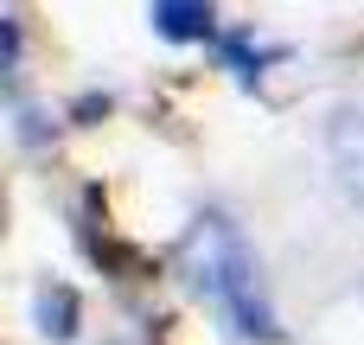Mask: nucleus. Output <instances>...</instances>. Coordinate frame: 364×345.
Returning a JSON list of instances; mask_svg holds the SVG:
<instances>
[{
  "label": "nucleus",
  "mask_w": 364,
  "mask_h": 345,
  "mask_svg": "<svg viewBox=\"0 0 364 345\" xmlns=\"http://www.w3.org/2000/svg\"><path fill=\"white\" fill-rule=\"evenodd\" d=\"M32 320H38V333H45L51 345H70L77 333H83V301H77V288H70V282H38Z\"/></svg>",
  "instance_id": "2"
},
{
  "label": "nucleus",
  "mask_w": 364,
  "mask_h": 345,
  "mask_svg": "<svg viewBox=\"0 0 364 345\" xmlns=\"http://www.w3.org/2000/svg\"><path fill=\"white\" fill-rule=\"evenodd\" d=\"M218 0H154V32L173 38V45H192V38H218Z\"/></svg>",
  "instance_id": "3"
},
{
  "label": "nucleus",
  "mask_w": 364,
  "mask_h": 345,
  "mask_svg": "<svg viewBox=\"0 0 364 345\" xmlns=\"http://www.w3.org/2000/svg\"><path fill=\"white\" fill-rule=\"evenodd\" d=\"M179 275L192 282V294L205 307H218V320L237 333V339L256 345H282V320L262 294V269H256V250L243 243V230L224 218V211H198L179 237Z\"/></svg>",
  "instance_id": "1"
},
{
  "label": "nucleus",
  "mask_w": 364,
  "mask_h": 345,
  "mask_svg": "<svg viewBox=\"0 0 364 345\" xmlns=\"http://www.w3.org/2000/svg\"><path fill=\"white\" fill-rule=\"evenodd\" d=\"M211 51H218V64H224L243 90H256V83H262L269 51H262V45H250V32H218V38H211Z\"/></svg>",
  "instance_id": "5"
},
{
  "label": "nucleus",
  "mask_w": 364,
  "mask_h": 345,
  "mask_svg": "<svg viewBox=\"0 0 364 345\" xmlns=\"http://www.w3.org/2000/svg\"><path fill=\"white\" fill-rule=\"evenodd\" d=\"M333 166H339L346 192L364 198V115H352V109L333 115Z\"/></svg>",
  "instance_id": "4"
}]
</instances>
